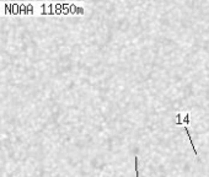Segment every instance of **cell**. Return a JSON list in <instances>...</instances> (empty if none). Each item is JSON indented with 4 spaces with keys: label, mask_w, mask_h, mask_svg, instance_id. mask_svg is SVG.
<instances>
[{
    "label": "cell",
    "mask_w": 209,
    "mask_h": 177,
    "mask_svg": "<svg viewBox=\"0 0 209 177\" xmlns=\"http://www.w3.org/2000/svg\"><path fill=\"white\" fill-rule=\"evenodd\" d=\"M185 131H186V133H187V135H188V140H190V143H191V145H192L193 151H194L196 156H198V153H197V150H196V148H194V144H193V140H192V138H191V134H190V132H188V128H187V127H185Z\"/></svg>",
    "instance_id": "6da1fadb"
},
{
    "label": "cell",
    "mask_w": 209,
    "mask_h": 177,
    "mask_svg": "<svg viewBox=\"0 0 209 177\" xmlns=\"http://www.w3.org/2000/svg\"><path fill=\"white\" fill-rule=\"evenodd\" d=\"M134 161H135V174H137V177H139V169H138V156H134Z\"/></svg>",
    "instance_id": "7a4b0ae2"
}]
</instances>
